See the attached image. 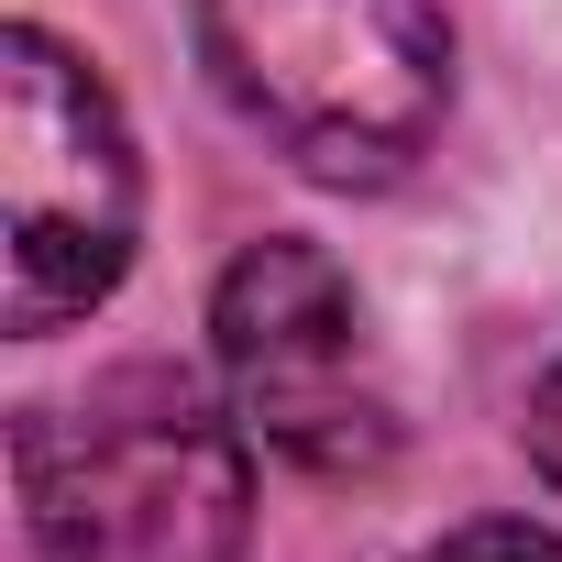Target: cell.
Listing matches in <instances>:
<instances>
[{
    "instance_id": "5",
    "label": "cell",
    "mask_w": 562,
    "mask_h": 562,
    "mask_svg": "<svg viewBox=\"0 0 562 562\" xmlns=\"http://www.w3.org/2000/svg\"><path fill=\"white\" fill-rule=\"evenodd\" d=\"M408 562H562V540H540V529H518V518H474V529H452V540H430V551H408Z\"/></svg>"
},
{
    "instance_id": "1",
    "label": "cell",
    "mask_w": 562,
    "mask_h": 562,
    "mask_svg": "<svg viewBox=\"0 0 562 562\" xmlns=\"http://www.w3.org/2000/svg\"><path fill=\"white\" fill-rule=\"evenodd\" d=\"M23 529L45 562H243L254 430L188 364H111L12 419Z\"/></svg>"
},
{
    "instance_id": "2",
    "label": "cell",
    "mask_w": 562,
    "mask_h": 562,
    "mask_svg": "<svg viewBox=\"0 0 562 562\" xmlns=\"http://www.w3.org/2000/svg\"><path fill=\"white\" fill-rule=\"evenodd\" d=\"M210 89L321 188H397L452 111L441 0H188Z\"/></svg>"
},
{
    "instance_id": "4",
    "label": "cell",
    "mask_w": 562,
    "mask_h": 562,
    "mask_svg": "<svg viewBox=\"0 0 562 562\" xmlns=\"http://www.w3.org/2000/svg\"><path fill=\"white\" fill-rule=\"evenodd\" d=\"M133 232H144V166H133L122 100L45 23H12L0 34V265H12V331L45 342L78 310H100L133 265Z\"/></svg>"
},
{
    "instance_id": "6",
    "label": "cell",
    "mask_w": 562,
    "mask_h": 562,
    "mask_svg": "<svg viewBox=\"0 0 562 562\" xmlns=\"http://www.w3.org/2000/svg\"><path fill=\"white\" fill-rule=\"evenodd\" d=\"M518 452H529V474L562 496V353L540 364V386H529V408H518Z\"/></svg>"
},
{
    "instance_id": "3",
    "label": "cell",
    "mask_w": 562,
    "mask_h": 562,
    "mask_svg": "<svg viewBox=\"0 0 562 562\" xmlns=\"http://www.w3.org/2000/svg\"><path fill=\"white\" fill-rule=\"evenodd\" d=\"M210 353L232 419L321 485H375L397 463V386L364 321V288L310 243L265 232L221 265L210 288Z\"/></svg>"
}]
</instances>
